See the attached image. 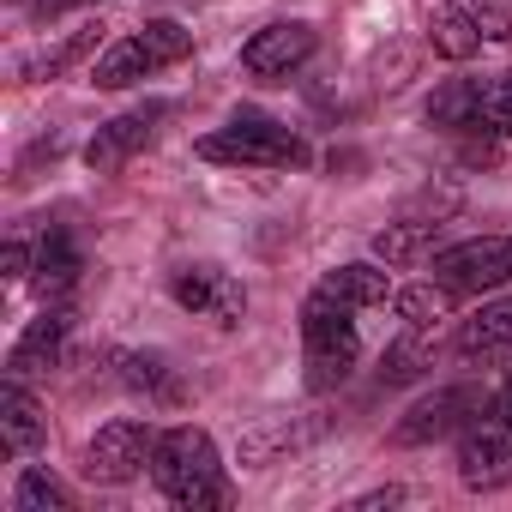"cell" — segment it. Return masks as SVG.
Segmentation results:
<instances>
[{"mask_svg": "<svg viewBox=\"0 0 512 512\" xmlns=\"http://www.w3.org/2000/svg\"><path fill=\"white\" fill-rule=\"evenodd\" d=\"M205 163H235V169H296L308 163V145L296 127L272 121V115H235L229 127L199 139Z\"/></svg>", "mask_w": 512, "mask_h": 512, "instance_id": "cell-3", "label": "cell"}, {"mask_svg": "<svg viewBox=\"0 0 512 512\" xmlns=\"http://www.w3.org/2000/svg\"><path fill=\"white\" fill-rule=\"evenodd\" d=\"M452 302H458V296H452L446 284H410V290H398V296H392V308L404 314V326H422V332H428V326H440V320L452 314Z\"/></svg>", "mask_w": 512, "mask_h": 512, "instance_id": "cell-20", "label": "cell"}, {"mask_svg": "<svg viewBox=\"0 0 512 512\" xmlns=\"http://www.w3.org/2000/svg\"><path fill=\"white\" fill-rule=\"evenodd\" d=\"M13 506H19V512H67L73 494H67L43 464H31V470L19 476V488H13Z\"/></svg>", "mask_w": 512, "mask_h": 512, "instance_id": "cell-21", "label": "cell"}, {"mask_svg": "<svg viewBox=\"0 0 512 512\" xmlns=\"http://www.w3.org/2000/svg\"><path fill=\"white\" fill-rule=\"evenodd\" d=\"M422 368H434V344H422V326H410V338L404 344H392L386 350V362H380V380H416Z\"/></svg>", "mask_w": 512, "mask_h": 512, "instance_id": "cell-23", "label": "cell"}, {"mask_svg": "<svg viewBox=\"0 0 512 512\" xmlns=\"http://www.w3.org/2000/svg\"><path fill=\"white\" fill-rule=\"evenodd\" d=\"M145 73H157V61H151V49H145L139 31H133V37H121V43H109V49L97 55L91 85H97V91H127V85H139Z\"/></svg>", "mask_w": 512, "mask_h": 512, "instance_id": "cell-14", "label": "cell"}, {"mask_svg": "<svg viewBox=\"0 0 512 512\" xmlns=\"http://www.w3.org/2000/svg\"><path fill=\"white\" fill-rule=\"evenodd\" d=\"M127 386H133V392H151V398H163V404L181 398V380H175V368H169L163 356H127Z\"/></svg>", "mask_w": 512, "mask_h": 512, "instance_id": "cell-24", "label": "cell"}, {"mask_svg": "<svg viewBox=\"0 0 512 512\" xmlns=\"http://www.w3.org/2000/svg\"><path fill=\"white\" fill-rule=\"evenodd\" d=\"M458 482L488 494V488H506L512 482V422L506 416H476L464 434H458Z\"/></svg>", "mask_w": 512, "mask_h": 512, "instance_id": "cell-7", "label": "cell"}, {"mask_svg": "<svg viewBox=\"0 0 512 512\" xmlns=\"http://www.w3.org/2000/svg\"><path fill=\"white\" fill-rule=\"evenodd\" d=\"M169 109L163 103H145V109H127V115H115V121H103L97 133H91V145H85V163L97 169V175H109V169H121L133 151H145L151 139H157V121H163Z\"/></svg>", "mask_w": 512, "mask_h": 512, "instance_id": "cell-10", "label": "cell"}, {"mask_svg": "<svg viewBox=\"0 0 512 512\" xmlns=\"http://www.w3.org/2000/svg\"><path fill=\"white\" fill-rule=\"evenodd\" d=\"M428 43H434V55H446V61H470V55L482 49V31H476V19H470L464 7H434V13H428Z\"/></svg>", "mask_w": 512, "mask_h": 512, "instance_id": "cell-19", "label": "cell"}, {"mask_svg": "<svg viewBox=\"0 0 512 512\" xmlns=\"http://www.w3.org/2000/svg\"><path fill=\"white\" fill-rule=\"evenodd\" d=\"M151 452H157V428L139 422V416H115V422H103V428L91 434V446H85V476L103 482V488H121V482H133V476L151 464Z\"/></svg>", "mask_w": 512, "mask_h": 512, "instance_id": "cell-6", "label": "cell"}, {"mask_svg": "<svg viewBox=\"0 0 512 512\" xmlns=\"http://www.w3.org/2000/svg\"><path fill=\"white\" fill-rule=\"evenodd\" d=\"M404 500V488H374V494H362L356 500V512H374V506H398Z\"/></svg>", "mask_w": 512, "mask_h": 512, "instance_id": "cell-28", "label": "cell"}, {"mask_svg": "<svg viewBox=\"0 0 512 512\" xmlns=\"http://www.w3.org/2000/svg\"><path fill=\"white\" fill-rule=\"evenodd\" d=\"M476 133H488V139H512V73L482 79V121H476Z\"/></svg>", "mask_w": 512, "mask_h": 512, "instance_id": "cell-22", "label": "cell"}, {"mask_svg": "<svg viewBox=\"0 0 512 512\" xmlns=\"http://www.w3.org/2000/svg\"><path fill=\"white\" fill-rule=\"evenodd\" d=\"M506 386H512V380H506Z\"/></svg>", "mask_w": 512, "mask_h": 512, "instance_id": "cell-30", "label": "cell"}, {"mask_svg": "<svg viewBox=\"0 0 512 512\" xmlns=\"http://www.w3.org/2000/svg\"><path fill=\"white\" fill-rule=\"evenodd\" d=\"M97 49V31H79V37H67V43H55L49 55H37V61H25V79H61L73 61H85Z\"/></svg>", "mask_w": 512, "mask_h": 512, "instance_id": "cell-25", "label": "cell"}, {"mask_svg": "<svg viewBox=\"0 0 512 512\" xmlns=\"http://www.w3.org/2000/svg\"><path fill=\"white\" fill-rule=\"evenodd\" d=\"M169 296H175L187 314L211 320V326H235V320L247 314V290H241L223 266H181V272L169 278Z\"/></svg>", "mask_w": 512, "mask_h": 512, "instance_id": "cell-8", "label": "cell"}, {"mask_svg": "<svg viewBox=\"0 0 512 512\" xmlns=\"http://www.w3.org/2000/svg\"><path fill=\"white\" fill-rule=\"evenodd\" d=\"M151 482H157L175 506H187V512H205V506H223V500H229L217 440H211L205 428H193V422H181V428H163V434H157Z\"/></svg>", "mask_w": 512, "mask_h": 512, "instance_id": "cell-1", "label": "cell"}, {"mask_svg": "<svg viewBox=\"0 0 512 512\" xmlns=\"http://www.w3.org/2000/svg\"><path fill=\"white\" fill-rule=\"evenodd\" d=\"M67 332H73V314H67L61 302H49V308L19 332V344H13V356H7V368H13L19 380H25V374H37V368H49V362L61 356Z\"/></svg>", "mask_w": 512, "mask_h": 512, "instance_id": "cell-11", "label": "cell"}, {"mask_svg": "<svg viewBox=\"0 0 512 512\" xmlns=\"http://www.w3.org/2000/svg\"><path fill=\"white\" fill-rule=\"evenodd\" d=\"M356 308H344L338 296L314 290L302 302V356H308V386L314 392H332L338 380H350L356 356H362V338H356Z\"/></svg>", "mask_w": 512, "mask_h": 512, "instance_id": "cell-2", "label": "cell"}, {"mask_svg": "<svg viewBox=\"0 0 512 512\" xmlns=\"http://www.w3.org/2000/svg\"><path fill=\"white\" fill-rule=\"evenodd\" d=\"M428 253H440V223H386L374 235V260L380 266H416Z\"/></svg>", "mask_w": 512, "mask_h": 512, "instance_id": "cell-16", "label": "cell"}, {"mask_svg": "<svg viewBox=\"0 0 512 512\" xmlns=\"http://www.w3.org/2000/svg\"><path fill=\"white\" fill-rule=\"evenodd\" d=\"M320 290H326V296H338L344 308H380V302L392 296V278H386L380 266L356 260V266H338V272H326V278H320Z\"/></svg>", "mask_w": 512, "mask_h": 512, "instance_id": "cell-17", "label": "cell"}, {"mask_svg": "<svg viewBox=\"0 0 512 512\" xmlns=\"http://www.w3.org/2000/svg\"><path fill=\"white\" fill-rule=\"evenodd\" d=\"M37 296L43 302H67L73 296V284H79V247H73V235L67 229H49L43 235V247H37Z\"/></svg>", "mask_w": 512, "mask_h": 512, "instance_id": "cell-13", "label": "cell"}, {"mask_svg": "<svg viewBox=\"0 0 512 512\" xmlns=\"http://www.w3.org/2000/svg\"><path fill=\"white\" fill-rule=\"evenodd\" d=\"M464 13L476 19V31L488 43H506L512 37V7H506V0H464Z\"/></svg>", "mask_w": 512, "mask_h": 512, "instance_id": "cell-26", "label": "cell"}, {"mask_svg": "<svg viewBox=\"0 0 512 512\" xmlns=\"http://www.w3.org/2000/svg\"><path fill=\"white\" fill-rule=\"evenodd\" d=\"M0 266H7V278H25V272H31V253H25V241H7V253H0Z\"/></svg>", "mask_w": 512, "mask_h": 512, "instance_id": "cell-27", "label": "cell"}, {"mask_svg": "<svg viewBox=\"0 0 512 512\" xmlns=\"http://www.w3.org/2000/svg\"><path fill=\"white\" fill-rule=\"evenodd\" d=\"M314 25H302V19H278V25H266V31H253L247 43H241V67L253 73V79H290L308 55H314Z\"/></svg>", "mask_w": 512, "mask_h": 512, "instance_id": "cell-9", "label": "cell"}, {"mask_svg": "<svg viewBox=\"0 0 512 512\" xmlns=\"http://www.w3.org/2000/svg\"><path fill=\"white\" fill-rule=\"evenodd\" d=\"M67 7H79V0H37V19H55V13H67Z\"/></svg>", "mask_w": 512, "mask_h": 512, "instance_id": "cell-29", "label": "cell"}, {"mask_svg": "<svg viewBox=\"0 0 512 512\" xmlns=\"http://www.w3.org/2000/svg\"><path fill=\"white\" fill-rule=\"evenodd\" d=\"M500 350H512V296L488 302L476 320L458 326V356H500Z\"/></svg>", "mask_w": 512, "mask_h": 512, "instance_id": "cell-18", "label": "cell"}, {"mask_svg": "<svg viewBox=\"0 0 512 512\" xmlns=\"http://www.w3.org/2000/svg\"><path fill=\"white\" fill-rule=\"evenodd\" d=\"M428 121L446 127V133H476V121H482V79H446L428 97Z\"/></svg>", "mask_w": 512, "mask_h": 512, "instance_id": "cell-15", "label": "cell"}, {"mask_svg": "<svg viewBox=\"0 0 512 512\" xmlns=\"http://www.w3.org/2000/svg\"><path fill=\"white\" fill-rule=\"evenodd\" d=\"M43 434H49L43 404L25 392L19 374H7V386H0V446H7V452H37Z\"/></svg>", "mask_w": 512, "mask_h": 512, "instance_id": "cell-12", "label": "cell"}, {"mask_svg": "<svg viewBox=\"0 0 512 512\" xmlns=\"http://www.w3.org/2000/svg\"><path fill=\"white\" fill-rule=\"evenodd\" d=\"M488 410H494V392H482V386H440V392H428V398H416L404 410V422L392 428V440L398 446H428V440L464 434Z\"/></svg>", "mask_w": 512, "mask_h": 512, "instance_id": "cell-5", "label": "cell"}, {"mask_svg": "<svg viewBox=\"0 0 512 512\" xmlns=\"http://www.w3.org/2000/svg\"><path fill=\"white\" fill-rule=\"evenodd\" d=\"M434 284H446L452 296H482L512 284V235H470L434 253Z\"/></svg>", "mask_w": 512, "mask_h": 512, "instance_id": "cell-4", "label": "cell"}]
</instances>
